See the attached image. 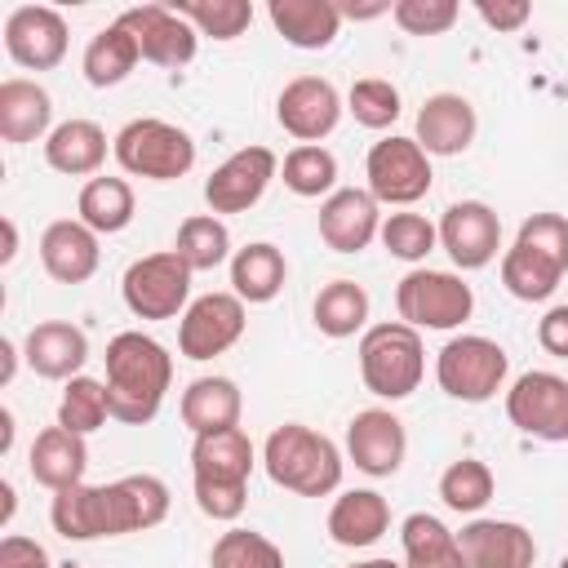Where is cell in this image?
<instances>
[{"label": "cell", "mask_w": 568, "mask_h": 568, "mask_svg": "<svg viewBox=\"0 0 568 568\" xmlns=\"http://www.w3.org/2000/svg\"><path fill=\"white\" fill-rule=\"evenodd\" d=\"M169 382H173V355L155 337L129 328L106 342V399L115 422L146 426L160 413Z\"/></svg>", "instance_id": "cell-1"}, {"label": "cell", "mask_w": 568, "mask_h": 568, "mask_svg": "<svg viewBox=\"0 0 568 568\" xmlns=\"http://www.w3.org/2000/svg\"><path fill=\"white\" fill-rule=\"evenodd\" d=\"M262 466L271 475V484H280L284 493H297V497H328L337 484H342V448L302 426V422H284L266 435L262 444Z\"/></svg>", "instance_id": "cell-2"}, {"label": "cell", "mask_w": 568, "mask_h": 568, "mask_svg": "<svg viewBox=\"0 0 568 568\" xmlns=\"http://www.w3.org/2000/svg\"><path fill=\"white\" fill-rule=\"evenodd\" d=\"M359 377L377 399H408L426 377L422 333L404 320L364 328L359 337Z\"/></svg>", "instance_id": "cell-3"}, {"label": "cell", "mask_w": 568, "mask_h": 568, "mask_svg": "<svg viewBox=\"0 0 568 568\" xmlns=\"http://www.w3.org/2000/svg\"><path fill=\"white\" fill-rule=\"evenodd\" d=\"M115 160L124 173L133 178H151V182H173L182 173H191L195 164V142L186 129L169 124V120H155V115H142V120H129L115 142H111Z\"/></svg>", "instance_id": "cell-4"}, {"label": "cell", "mask_w": 568, "mask_h": 568, "mask_svg": "<svg viewBox=\"0 0 568 568\" xmlns=\"http://www.w3.org/2000/svg\"><path fill=\"white\" fill-rule=\"evenodd\" d=\"M506 373H510V355L493 337H479V333L448 337L435 355L439 390L462 404H488L506 386Z\"/></svg>", "instance_id": "cell-5"}, {"label": "cell", "mask_w": 568, "mask_h": 568, "mask_svg": "<svg viewBox=\"0 0 568 568\" xmlns=\"http://www.w3.org/2000/svg\"><path fill=\"white\" fill-rule=\"evenodd\" d=\"M395 311L404 324H413L417 333L422 328H457L470 320L475 311V293L462 275L453 271H430V266H417L408 271L399 284H395Z\"/></svg>", "instance_id": "cell-6"}, {"label": "cell", "mask_w": 568, "mask_h": 568, "mask_svg": "<svg viewBox=\"0 0 568 568\" xmlns=\"http://www.w3.org/2000/svg\"><path fill=\"white\" fill-rule=\"evenodd\" d=\"M191 266L164 248V253H146L138 262H129L124 280H120V297L138 320H173L178 311L191 306Z\"/></svg>", "instance_id": "cell-7"}, {"label": "cell", "mask_w": 568, "mask_h": 568, "mask_svg": "<svg viewBox=\"0 0 568 568\" xmlns=\"http://www.w3.org/2000/svg\"><path fill=\"white\" fill-rule=\"evenodd\" d=\"M364 178L377 204H417L435 182L430 155L417 146V138H395V133L368 146Z\"/></svg>", "instance_id": "cell-8"}, {"label": "cell", "mask_w": 568, "mask_h": 568, "mask_svg": "<svg viewBox=\"0 0 568 568\" xmlns=\"http://www.w3.org/2000/svg\"><path fill=\"white\" fill-rule=\"evenodd\" d=\"M506 417L515 430L532 439L564 444L568 439V377L546 373V368L515 377V386L506 390Z\"/></svg>", "instance_id": "cell-9"}, {"label": "cell", "mask_w": 568, "mask_h": 568, "mask_svg": "<svg viewBox=\"0 0 568 568\" xmlns=\"http://www.w3.org/2000/svg\"><path fill=\"white\" fill-rule=\"evenodd\" d=\"M342 111H346L342 93L324 75H297L275 98V120L288 138H297V146H315L320 138H328L337 129Z\"/></svg>", "instance_id": "cell-10"}, {"label": "cell", "mask_w": 568, "mask_h": 568, "mask_svg": "<svg viewBox=\"0 0 568 568\" xmlns=\"http://www.w3.org/2000/svg\"><path fill=\"white\" fill-rule=\"evenodd\" d=\"M244 302L235 293H204L182 311L178 351L186 359H213L244 337Z\"/></svg>", "instance_id": "cell-11"}, {"label": "cell", "mask_w": 568, "mask_h": 568, "mask_svg": "<svg viewBox=\"0 0 568 568\" xmlns=\"http://www.w3.org/2000/svg\"><path fill=\"white\" fill-rule=\"evenodd\" d=\"M275 173H280V160H275L271 146H244V151L226 155L209 173L204 200H209L213 213H248L266 195V186H271Z\"/></svg>", "instance_id": "cell-12"}, {"label": "cell", "mask_w": 568, "mask_h": 568, "mask_svg": "<svg viewBox=\"0 0 568 568\" xmlns=\"http://www.w3.org/2000/svg\"><path fill=\"white\" fill-rule=\"evenodd\" d=\"M120 22L138 40V53L155 67H186L195 58L200 31L173 4H133L120 13Z\"/></svg>", "instance_id": "cell-13"}, {"label": "cell", "mask_w": 568, "mask_h": 568, "mask_svg": "<svg viewBox=\"0 0 568 568\" xmlns=\"http://www.w3.org/2000/svg\"><path fill=\"white\" fill-rule=\"evenodd\" d=\"M439 248L462 271H479L501 248V217L484 200H457L439 217Z\"/></svg>", "instance_id": "cell-14"}, {"label": "cell", "mask_w": 568, "mask_h": 568, "mask_svg": "<svg viewBox=\"0 0 568 568\" xmlns=\"http://www.w3.org/2000/svg\"><path fill=\"white\" fill-rule=\"evenodd\" d=\"M4 49L27 71H53L67 58V22L49 4H18L4 18Z\"/></svg>", "instance_id": "cell-15"}, {"label": "cell", "mask_w": 568, "mask_h": 568, "mask_svg": "<svg viewBox=\"0 0 568 568\" xmlns=\"http://www.w3.org/2000/svg\"><path fill=\"white\" fill-rule=\"evenodd\" d=\"M404 453H408V435H404V422L390 408H364V413L351 417L346 457L355 462V470H364L373 479L395 475L404 466Z\"/></svg>", "instance_id": "cell-16"}, {"label": "cell", "mask_w": 568, "mask_h": 568, "mask_svg": "<svg viewBox=\"0 0 568 568\" xmlns=\"http://www.w3.org/2000/svg\"><path fill=\"white\" fill-rule=\"evenodd\" d=\"M466 568H532L537 541L515 519H470L457 532Z\"/></svg>", "instance_id": "cell-17"}, {"label": "cell", "mask_w": 568, "mask_h": 568, "mask_svg": "<svg viewBox=\"0 0 568 568\" xmlns=\"http://www.w3.org/2000/svg\"><path fill=\"white\" fill-rule=\"evenodd\" d=\"M377 231H382L377 200L359 186H342L320 204V240L333 253H359L377 240Z\"/></svg>", "instance_id": "cell-18"}, {"label": "cell", "mask_w": 568, "mask_h": 568, "mask_svg": "<svg viewBox=\"0 0 568 568\" xmlns=\"http://www.w3.org/2000/svg\"><path fill=\"white\" fill-rule=\"evenodd\" d=\"M22 355H27L31 373H40L49 382H71V377H80V368L89 359V337L71 320H40L27 333Z\"/></svg>", "instance_id": "cell-19"}, {"label": "cell", "mask_w": 568, "mask_h": 568, "mask_svg": "<svg viewBox=\"0 0 568 568\" xmlns=\"http://www.w3.org/2000/svg\"><path fill=\"white\" fill-rule=\"evenodd\" d=\"M98 231H89L80 217H58L40 235V262L58 284H84L98 271Z\"/></svg>", "instance_id": "cell-20"}, {"label": "cell", "mask_w": 568, "mask_h": 568, "mask_svg": "<svg viewBox=\"0 0 568 568\" xmlns=\"http://www.w3.org/2000/svg\"><path fill=\"white\" fill-rule=\"evenodd\" d=\"M475 106L462 93H430L417 111V146L426 155H462L475 142Z\"/></svg>", "instance_id": "cell-21"}, {"label": "cell", "mask_w": 568, "mask_h": 568, "mask_svg": "<svg viewBox=\"0 0 568 568\" xmlns=\"http://www.w3.org/2000/svg\"><path fill=\"white\" fill-rule=\"evenodd\" d=\"M53 133V98L44 84L9 75L0 80V138L22 146V142H40Z\"/></svg>", "instance_id": "cell-22"}, {"label": "cell", "mask_w": 568, "mask_h": 568, "mask_svg": "<svg viewBox=\"0 0 568 568\" xmlns=\"http://www.w3.org/2000/svg\"><path fill=\"white\" fill-rule=\"evenodd\" d=\"M31 479L44 484L49 493H62L71 484H84V470H89V448H84V435L67 430V426H44L31 444Z\"/></svg>", "instance_id": "cell-23"}, {"label": "cell", "mask_w": 568, "mask_h": 568, "mask_svg": "<svg viewBox=\"0 0 568 568\" xmlns=\"http://www.w3.org/2000/svg\"><path fill=\"white\" fill-rule=\"evenodd\" d=\"M191 475L195 484H248L253 475V439L244 426L195 435L191 444Z\"/></svg>", "instance_id": "cell-24"}, {"label": "cell", "mask_w": 568, "mask_h": 568, "mask_svg": "<svg viewBox=\"0 0 568 568\" xmlns=\"http://www.w3.org/2000/svg\"><path fill=\"white\" fill-rule=\"evenodd\" d=\"M111 497V532H146L169 515V484L160 475H124L115 484H106Z\"/></svg>", "instance_id": "cell-25"}, {"label": "cell", "mask_w": 568, "mask_h": 568, "mask_svg": "<svg viewBox=\"0 0 568 568\" xmlns=\"http://www.w3.org/2000/svg\"><path fill=\"white\" fill-rule=\"evenodd\" d=\"M49 519H53V532L67 537V541L111 537V497H106V484H71V488L53 493Z\"/></svg>", "instance_id": "cell-26"}, {"label": "cell", "mask_w": 568, "mask_h": 568, "mask_svg": "<svg viewBox=\"0 0 568 568\" xmlns=\"http://www.w3.org/2000/svg\"><path fill=\"white\" fill-rule=\"evenodd\" d=\"M182 422L191 435H213V430H231L240 426V413H244V395L231 377H195L186 390H182V404H178Z\"/></svg>", "instance_id": "cell-27"}, {"label": "cell", "mask_w": 568, "mask_h": 568, "mask_svg": "<svg viewBox=\"0 0 568 568\" xmlns=\"http://www.w3.org/2000/svg\"><path fill=\"white\" fill-rule=\"evenodd\" d=\"M386 528H390V506H386V497L373 493V488H351V493H342V497L333 501V510H328V537H333L337 546H346V550L373 546Z\"/></svg>", "instance_id": "cell-28"}, {"label": "cell", "mask_w": 568, "mask_h": 568, "mask_svg": "<svg viewBox=\"0 0 568 568\" xmlns=\"http://www.w3.org/2000/svg\"><path fill=\"white\" fill-rule=\"evenodd\" d=\"M266 13L293 49H328L342 31V13L333 0H271Z\"/></svg>", "instance_id": "cell-29"}, {"label": "cell", "mask_w": 568, "mask_h": 568, "mask_svg": "<svg viewBox=\"0 0 568 568\" xmlns=\"http://www.w3.org/2000/svg\"><path fill=\"white\" fill-rule=\"evenodd\" d=\"M44 160L49 169L67 173V178H93L106 160V133L93 120H62L53 124V133L44 138Z\"/></svg>", "instance_id": "cell-30"}, {"label": "cell", "mask_w": 568, "mask_h": 568, "mask_svg": "<svg viewBox=\"0 0 568 568\" xmlns=\"http://www.w3.org/2000/svg\"><path fill=\"white\" fill-rule=\"evenodd\" d=\"M284 280H288V262H284V253L275 244L257 240V244L235 248V257H231V293L240 302L262 306L284 288Z\"/></svg>", "instance_id": "cell-31"}, {"label": "cell", "mask_w": 568, "mask_h": 568, "mask_svg": "<svg viewBox=\"0 0 568 568\" xmlns=\"http://www.w3.org/2000/svg\"><path fill=\"white\" fill-rule=\"evenodd\" d=\"M399 541H404V568H466L457 532L426 510H413L399 524Z\"/></svg>", "instance_id": "cell-32"}, {"label": "cell", "mask_w": 568, "mask_h": 568, "mask_svg": "<svg viewBox=\"0 0 568 568\" xmlns=\"http://www.w3.org/2000/svg\"><path fill=\"white\" fill-rule=\"evenodd\" d=\"M138 40L129 36V27L115 18V22H106L89 44H84V80L93 84V89H111V84H120L133 67H138Z\"/></svg>", "instance_id": "cell-33"}, {"label": "cell", "mask_w": 568, "mask_h": 568, "mask_svg": "<svg viewBox=\"0 0 568 568\" xmlns=\"http://www.w3.org/2000/svg\"><path fill=\"white\" fill-rule=\"evenodd\" d=\"M75 213L89 231L98 235H115L133 222V186L124 178H89L80 186V200H75Z\"/></svg>", "instance_id": "cell-34"}, {"label": "cell", "mask_w": 568, "mask_h": 568, "mask_svg": "<svg viewBox=\"0 0 568 568\" xmlns=\"http://www.w3.org/2000/svg\"><path fill=\"white\" fill-rule=\"evenodd\" d=\"M311 315L324 337H355L368 324V293L355 280H333L315 293Z\"/></svg>", "instance_id": "cell-35"}, {"label": "cell", "mask_w": 568, "mask_h": 568, "mask_svg": "<svg viewBox=\"0 0 568 568\" xmlns=\"http://www.w3.org/2000/svg\"><path fill=\"white\" fill-rule=\"evenodd\" d=\"M173 253H178L191 271H213V266H222L226 257H235V253H231V231H226V222H222L217 213H195V217H186V222L178 226Z\"/></svg>", "instance_id": "cell-36"}, {"label": "cell", "mask_w": 568, "mask_h": 568, "mask_svg": "<svg viewBox=\"0 0 568 568\" xmlns=\"http://www.w3.org/2000/svg\"><path fill=\"white\" fill-rule=\"evenodd\" d=\"M559 280H564V271L555 262H546L541 253H532L528 244H510L501 253V284L519 302H546L559 288Z\"/></svg>", "instance_id": "cell-37"}, {"label": "cell", "mask_w": 568, "mask_h": 568, "mask_svg": "<svg viewBox=\"0 0 568 568\" xmlns=\"http://www.w3.org/2000/svg\"><path fill=\"white\" fill-rule=\"evenodd\" d=\"M493 488H497V479H493L488 462H479V457H457L439 475V497L457 515H479L493 501Z\"/></svg>", "instance_id": "cell-38"}, {"label": "cell", "mask_w": 568, "mask_h": 568, "mask_svg": "<svg viewBox=\"0 0 568 568\" xmlns=\"http://www.w3.org/2000/svg\"><path fill=\"white\" fill-rule=\"evenodd\" d=\"M284 186L302 200H315V195H333L337 186V155L328 146H293L284 155Z\"/></svg>", "instance_id": "cell-39"}, {"label": "cell", "mask_w": 568, "mask_h": 568, "mask_svg": "<svg viewBox=\"0 0 568 568\" xmlns=\"http://www.w3.org/2000/svg\"><path fill=\"white\" fill-rule=\"evenodd\" d=\"M111 417V399H106V382L98 377H71L62 386V399H58V426L75 430V435H93L102 422Z\"/></svg>", "instance_id": "cell-40"}, {"label": "cell", "mask_w": 568, "mask_h": 568, "mask_svg": "<svg viewBox=\"0 0 568 568\" xmlns=\"http://www.w3.org/2000/svg\"><path fill=\"white\" fill-rule=\"evenodd\" d=\"M209 568H284V550L253 528H226L209 550Z\"/></svg>", "instance_id": "cell-41"}, {"label": "cell", "mask_w": 568, "mask_h": 568, "mask_svg": "<svg viewBox=\"0 0 568 568\" xmlns=\"http://www.w3.org/2000/svg\"><path fill=\"white\" fill-rule=\"evenodd\" d=\"M173 9L200 31V36H213V40H235L244 36V27L253 22V4L248 0H173Z\"/></svg>", "instance_id": "cell-42"}, {"label": "cell", "mask_w": 568, "mask_h": 568, "mask_svg": "<svg viewBox=\"0 0 568 568\" xmlns=\"http://www.w3.org/2000/svg\"><path fill=\"white\" fill-rule=\"evenodd\" d=\"M377 240H382V248H386L390 257H399V262H426V253L439 244V226L426 222L422 213H390V217L382 222Z\"/></svg>", "instance_id": "cell-43"}, {"label": "cell", "mask_w": 568, "mask_h": 568, "mask_svg": "<svg viewBox=\"0 0 568 568\" xmlns=\"http://www.w3.org/2000/svg\"><path fill=\"white\" fill-rule=\"evenodd\" d=\"M346 111L355 115V124L364 129H390L399 120V89L382 75H364L351 84L346 93Z\"/></svg>", "instance_id": "cell-44"}, {"label": "cell", "mask_w": 568, "mask_h": 568, "mask_svg": "<svg viewBox=\"0 0 568 568\" xmlns=\"http://www.w3.org/2000/svg\"><path fill=\"white\" fill-rule=\"evenodd\" d=\"M515 244H528L532 253H541L546 262L568 271V217L564 213H532V217H524Z\"/></svg>", "instance_id": "cell-45"}, {"label": "cell", "mask_w": 568, "mask_h": 568, "mask_svg": "<svg viewBox=\"0 0 568 568\" xmlns=\"http://www.w3.org/2000/svg\"><path fill=\"white\" fill-rule=\"evenodd\" d=\"M457 0H395L390 18L408 31V36H444L457 22Z\"/></svg>", "instance_id": "cell-46"}, {"label": "cell", "mask_w": 568, "mask_h": 568, "mask_svg": "<svg viewBox=\"0 0 568 568\" xmlns=\"http://www.w3.org/2000/svg\"><path fill=\"white\" fill-rule=\"evenodd\" d=\"M244 501H248V484H195V506L209 519L231 524L244 515Z\"/></svg>", "instance_id": "cell-47"}, {"label": "cell", "mask_w": 568, "mask_h": 568, "mask_svg": "<svg viewBox=\"0 0 568 568\" xmlns=\"http://www.w3.org/2000/svg\"><path fill=\"white\" fill-rule=\"evenodd\" d=\"M475 13H479L493 31H519V27L532 18V4H528V0H479Z\"/></svg>", "instance_id": "cell-48"}, {"label": "cell", "mask_w": 568, "mask_h": 568, "mask_svg": "<svg viewBox=\"0 0 568 568\" xmlns=\"http://www.w3.org/2000/svg\"><path fill=\"white\" fill-rule=\"evenodd\" d=\"M0 568H49V550H44L36 537L9 532V537L0 541Z\"/></svg>", "instance_id": "cell-49"}, {"label": "cell", "mask_w": 568, "mask_h": 568, "mask_svg": "<svg viewBox=\"0 0 568 568\" xmlns=\"http://www.w3.org/2000/svg\"><path fill=\"white\" fill-rule=\"evenodd\" d=\"M537 342H541L546 355L568 359V302H559V306H550V311L541 315V324H537Z\"/></svg>", "instance_id": "cell-50"}, {"label": "cell", "mask_w": 568, "mask_h": 568, "mask_svg": "<svg viewBox=\"0 0 568 568\" xmlns=\"http://www.w3.org/2000/svg\"><path fill=\"white\" fill-rule=\"evenodd\" d=\"M13 253H18V226L4 217V253H0V262L9 266V262H13Z\"/></svg>", "instance_id": "cell-51"}, {"label": "cell", "mask_w": 568, "mask_h": 568, "mask_svg": "<svg viewBox=\"0 0 568 568\" xmlns=\"http://www.w3.org/2000/svg\"><path fill=\"white\" fill-rule=\"evenodd\" d=\"M0 355H4V382H13V368H18V351H13V342H0Z\"/></svg>", "instance_id": "cell-52"}, {"label": "cell", "mask_w": 568, "mask_h": 568, "mask_svg": "<svg viewBox=\"0 0 568 568\" xmlns=\"http://www.w3.org/2000/svg\"><path fill=\"white\" fill-rule=\"evenodd\" d=\"M351 568H404V564H395V559H359Z\"/></svg>", "instance_id": "cell-53"}, {"label": "cell", "mask_w": 568, "mask_h": 568, "mask_svg": "<svg viewBox=\"0 0 568 568\" xmlns=\"http://www.w3.org/2000/svg\"><path fill=\"white\" fill-rule=\"evenodd\" d=\"M559 568H568V555H564V559H559Z\"/></svg>", "instance_id": "cell-54"}]
</instances>
